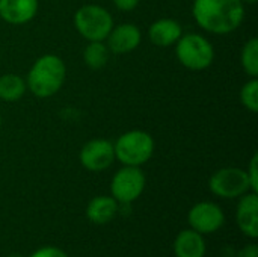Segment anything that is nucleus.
Instances as JSON below:
<instances>
[{
	"instance_id": "3",
	"label": "nucleus",
	"mask_w": 258,
	"mask_h": 257,
	"mask_svg": "<svg viewBox=\"0 0 258 257\" xmlns=\"http://www.w3.org/2000/svg\"><path fill=\"white\" fill-rule=\"evenodd\" d=\"M156 144L153 136L145 130H128L118 136L113 144L115 161L128 167H142L154 153Z\"/></svg>"
},
{
	"instance_id": "15",
	"label": "nucleus",
	"mask_w": 258,
	"mask_h": 257,
	"mask_svg": "<svg viewBox=\"0 0 258 257\" xmlns=\"http://www.w3.org/2000/svg\"><path fill=\"white\" fill-rule=\"evenodd\" d=\"M207 245L201 233L186 229L181 230L174 239L175 257H206Z\"/></svg>"
},
{
	"instance_id": "18",
	"label": "nucleus",
	"mask_w": 258,
	"mask_h": 257,
	"mask_svg": "<svg viewBox=\"0 0 258 257\" xmlns=\"http://www.w3.org/2000/svg\"><path fill=\"white\" fill-rule=\"evenodd\" d=\"M240 65L245 74L249 77H258V39L249 38L240 52Z\"/></svg>"
},
{
	"instance_id": "21",
	"label": "nucleus",
	"mask_w": 258,
	"mask_h": 257,
	"mask_svg": "<svg viewBox=\"0 0 258 257\" xmlns=\"http://www.w3.org/2000/svg\"><path fill=\"white\" fill-rule=\"evenodd\" d=\"M30 257H68V254L63 250H60L59 247L47 245V247H41L36 251H33Z\"/></svg>"
},
{
	"instance_id": "4",
	"label": "nucleus",
	"mask_w": 258,
	"mask_h": 257,
	"mask_svg": "<svg viewBox=\"0 0 258 257\" xmlns=\"http://www.w3.org/2000/svg\"><path fill=\"white\" fill-rule=\"evenodd\" d=\"M175 56L184 68L203 71L213 64L215 47L200 33H183L175 42Z\"/></svg>"
},
{
	"instance_id": "24",
	"label": "nucleus",
	"mask_w": 258,
	"mask_h": 257,
	"mask_svg": "<svg viewBox=\"0 0 258 257\" xmlns=\"http://www.w3.org/2000/svg\"><path fill=\"white\" fill-rule=\"evenodd\" d=\"M240 2H242L243 5H255L258 0H240Z\"/></svg>"
},
{
	"instance_id": "22",
	"label": "nucleus",
	"mask_w": 258,
	"mask_h": 257,
	"mask_svg": "<svg viewBox=\"0 0 258 257\" xmlns=\"http://www.w3.org/2000/svg\"><path fill=\"white\" fill-rule=\"evenodd\" d=\"M139 3H141V0H113L115 8L122 12H130V11L136 9Z\"/></svg>"
},
{
	"instance_id": "19",
	"label": "nucleus",
	"mask_w": 258,
	"mask_h": 257,
	"mask_svg": "<svg viewBox=\"0 0 258 257\" xmlns=\"http://www.w3.org/2000/svg\"><path fill=\"white\" fill-rule=\"evenodd\" d=\"M239 98L242 106L252 112H258V77H249V80H246L243 83V86L240 88L239 92Z\"/></svg>"
},
{
	"instance_id": "16",
	"label": "nucleus",
	"mask_w": 258,
	"mask_h": 257,
	"mask_svg": "<svg viewBox=\"0 0 258 257\" xmlns=\"http://www.w3.org/2000/svg\"><path fill=\"white\" fill-rule=\"evenodd\" d=\"M26 91V79H23L21 76L14 73H6L0 76V100L6 103H15L21 100Z\"/></svg>"
},
{
	"instance_id": "2",
	"label": "nucleus",
	"mask_w": 258,
	"mask_h": 257,
	"mask_svg": "<svg viewBox=\"0 0 258 257\" xmlns=\"http://www.w3.org/2000/svg\"><path fill=\"white\" fill-rule=\"evenodd\" d=\"M67 79V67L57 55H42L30 67L26 76L27 89L38 98L53 97L60 91Z\"/></svg>"
},
{
	"instance_id": "10",
	"label": "nucleus",
	"mask_w": 258,
	"mask_h": 257,
	"mask_svg": "<svg viewBox=\"0 0 258 257\" xmlns=\"http://www.w3.org/2000/svg\"><path fill=\"white\" fill-rule=\"evenodd\" d=\"M104 42L113 55L132 53L142 42V32L135 23H121L112 27Z\"/></svg>"
},
{
	"instance_id": "25",
	"label": "nucleus",
	"mask_w": 258,
	"mask_h": 257,
	"mask_svg": "<svg viewBox=\"0 0 258 257\" xmlns=\"http://www.w3.org/2000/svg\"><path fill=\"white\" fill-rule=\"evenodd\" d=\"M8 257H23L21 254H11V256H8Z\"/></svg>"
},
{
	"instance_id": "12",
	"label": "nucleus",
	"mask_w": 258,
	"mask_h": 257,
	"mask_svg": "<svg viewBox=\"0 0 258 257\" xmlns=\"http://www.w3.org/2000/svg\"><path fill=\"white\" fill-rule=\"evenodd\" d=\"M39 9V0H0V18L12 26L32 21Z\"/></svg>"
},
{
	"instance_id": "11",
	"label": "nucleus",
	"mask_w": 258,
	"mask_h": 257,
	"mask_svg": "<svg viewBox=\"0 0 258 257\" xmlns=\"http://www.w3.org/2000/svg\"><path fill=\"white\" fill-rule=\"evenodd\" d=\"M236 221L240 232L251 238H258V195L257 192H246L239 197L237 209H236Z\"/></svg>"
},
{
	"instance_id": "23",
	"label": "nucleus",
	"mask_w": 258,
	"mask_h": 257,
	"mask_svg": "<svg viewBox=\"0 0 258 257\" xmlns=\"http://www.w3.org/2000/svg\"><path fill=\"white\" fill-rule=\"evenodd\" d=\"M236 257H258L257 244H246L237 251Z\"/></svg>"
},
{
	"instance_id": "13",
	"label": "nucleus",
	"mask_w": 258,
	"mask_h": 257,
	"mask_svg": "<svg viewBox=\"0 0 258 257\" xmlns=\"http://www.w3.org/2000/svg\"><path fill=\"white\" fill-rule=\"evenodd\" d=\"M183 35L181 24L174 18H159L151 23L148 29L150 41L157 47H171Z\"/></svg>"
},
{
	"instance_id": "14",
	"label": "nucleus",
	"mask_w": 258,
	"mask_h": 257,
	"mask_svg": "<svg viewBox=\"0 0 258 257\" xmlns=\"http://www.w3.org/2000/svg\"><path fill=\"white\" fill-rule=\"evenodd\" d=\"M118 212L119 203L112 195H97L86 206V218L97 226L110 223Z\"/></svg>"
},
{
	"instance_id": "9",
	"label": "nucleus",
	"mask_w": 258,
	"mask_h": 257,
	"mask_svg": "<svg viewBox=\"0 0 258 257\" xmlns=\"http://www.w3.org/2000/svg\"><path fill=\"white\" fill-rule=\"evenodd\" d=\"M80 164L91 173H100L110 168L115 162L113 142L104 138H95L83 144L79 153Z\"/></svg>"
},
{
	"instance_id": "1",
	"label": "nucleus",
	"mask_w": 258,
	"mask_h": 257,
	"mask_svg": "<svg viewBox=\"0 0 258 257\" xmlns=\"http://www.w3.org/2000/svg\"><path fill=\"white\" fill-rule=\"evenodd\" d=\"M192 15L203 30L227 35L243 23L245 5L240 0H194Z\"/></svg>"
},
{
	"instance_id": "6",
	"label": "nucleus",
	"mask_w": 258,
	"mask_h": 257,
	"mask_svg": "<svg viewBox=\"0 0 258 257\" xmlns=\"http://www.w3.org/2000/svg\"><path fill=\"white\" fill-rule=\"evenodd\" d=\"M209 189L213 195L234 200L251 191L246 171L239 167H225L215 171L209 179ZM252 192V191H251Z\"/></svg>"
},
{
	"instance_id": "17",
	"label": "nucleus",
	"mask_w": 258,
	"mask_h": 257,
	"mask_svg": "<svg viewBox=\"0 0 258 257\" xmlns=\"http://www.w3.org/2000/svg\"><path fill=\"white\" fill-rule=\"evenodd\" d=\"M110 52L104 41H89L83 50V62L92 70H100L109 62Z\"/></svg>"
},
{
	"instance_id": "8",
	"label": "nucleus",
	"mask_w": 258,
	"mask_h": 257,
	"mask_svg": "<svg viewBox=\"0 0 258 257\" xmlns=\"http://www.w3.org/2000/svg\"><path fill=\"white\" fill-rule=\"evenodd\" d=\"M187 223L192 230L201 235H212L224 227L225 214L222 208L213 201H200L190 208Z\"/></svg>"
},
{
	"instance_id": "26",
	"label": "nucleus",
	"mask_w": 258,
	"mask_h": 257,
	"mask_svg": "<svg viewBox=\"0 0 258 257\" xmlns=\"http://www.w3.org/2000/svg\"><path fill=\"white\" fill-rule=\"evenodd\" d=\"M2 123H3V121H2V115H0V129H2Z\"/></svg>"
},
{
	"instance_id": "5",
	"label": "nucleus",
	"mask_w": 258,
	"mask_h": 257,
	"mask_svg": "<svg viewBox=\"0 0 258 257\" xmlns=\"http://www.w3.org/2000/svg\"><path fill=\"white\" fill-rule=\"evenodd\" d=\"M76 30L82 38L89 41H104L112 30L113 17L112 14L100 5H83L80 6L73 18Z\"/></svg>"
},
{
	"instance_id": "20",
	"label": "nucleus",
	"mask_w": 258,
	"mask_h": 257,
	"mask_svg": "<svg viewBox=\"0 0 258 257\" xmlns=\"http://www.w3.org/2000/svg\"><path fill=\"white\" fill-rule=\"evenodd\" d=\"M245 171H246V176H248V180H249L251 191H252V192H258V155L257 153L251 158L249 165H248V168H246Z\"/></svg>"
},
{
	"instance_id": "7",
	"label": "nucleus",
	"mask_w": 258,
	"mask_h": 257,
	"mask_svg": "<svg viewBox=\"0 0 258 257\" xmlns=\"http://www.w3.org/2000/svg\"><path fill=\"white\" fill-rule=\"evenodd\" d=\"M145 185L147 177L141 167L122 165L110 180V195L119 204H132L142 195Z\"/></svg>"
}]
</instances>
